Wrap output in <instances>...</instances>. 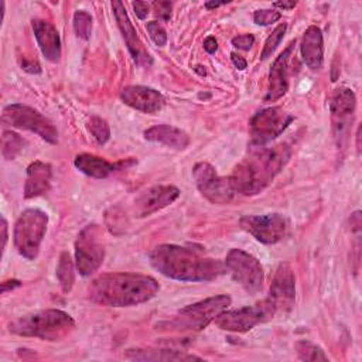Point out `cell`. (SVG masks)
Here are the masks:
<instances>
[{
    "mask_svg": "<svg viewBox=\"0 0 362 362\" xmlns=\"http://www.w3.org/2000/svg\"><path fill=\"white\" fill-rule=\"evenodd\" d=\"M148 260L163 276L178 281H209L226 272L223 262L189 246L158 245L148 252Z\"/></svg>",
    "mask_w": 362,
    "mask_h": 362,
    "instance_id": "1",
    "label": "cell"
},
{
    "mask_svg": "<svg viewBox=\"0 0 362 362\" xmlns=\"http://www.w3.org/2000/svg\"><path fill=\"white\" fill-rule=\"evenodd\" d=\"M290 158L287 144L274 147L252 146L243 160L233 168L229 181L235 192L256 195L262 192L283 170Z\"/></svg>",
    "mask_w": 362,
    "mask_h": 362,
    "instance_id": "2",
    "label": "cell"
},
{
    "mask_svg": "<svg viewBox=\"0 0 362 362\" xmlns=\"http://www.w3.org/2000/svg\"><path fill=\"white\" fill-rule=\"evenodd\" d=\"M156 279L137 273H106L88 287L90 301L106 307H132L153 298L158 291Z\"/></svg>",
    "mask_w": 362,
    "mask_h": 362,
    "instance_id": "3",
    "label": "cell"
},
{
    "mask_svg": "<svg viewBox=\"0 0 362 362\" xmlns=\"http://www.w3.org/2000/svg\"><path fill=\"white\" fill-rule=\"evenodd\" d=\"M75 328L74 318L62 310H42L23 315L8 325L10 332L45 341H61Z\"/></svg>",
    "mask_w": 362,
    "mask_h": 362,
    "instance_id": "4",
    "label": "cell"
},
{
    "mask_svg": "<svg viewBox=\"0 0 362 362\" xmlns=\"http://www.w3.org/2000/svg\"><path fill=\"white\" fill-rule=\"evenodd\" d=\"M48 215L35 208L25 209L16 221L13 239L17 252L27 260H34L45 236Z\"/></svg>",
    "mask_w": 362,
    "mask_h": 362,
    "instance_id": "5",
    "label": "cell"
},
{
    "mask_svg": "<svg viewBox=\"0 0 362 362\" xmlns=\"http://www.w3.org/2000/svg\"><path fill=\"white\" fill-rule=\"evenodd\" d=\"M230 305V297L226 294L214 296L181 308L170 322L174 329L201 331Z\"/></svg>",
    "mask_w": 362,
    "mask_h": 362,
    "instance_id": "6",
    "label": "cell"
},
{
    "mask_svg": "<svg viewBox=\"0 0 362 362\" xmlns=\"http://www.w3.org/2000/svg\"><path fill=\"white\" fill-rule=\"evenodd\" d=\"M105 243L99 225H86L75 240V266L81 276H90L102 264Z\"/></svg>",
    "mask_w": 362,
    "mask_h": 362,
    "instance_id": "7",
    "label": "cell"
},
{
    "mask_svg": "<svg viewBox=\"0 0 362 362\" xmlns=\"http://www.w3.org/2000/svg\"><path fill=\"white\" fill-rule=\"evenodd\" d=\"M1 120L11 127L33 132L51 144L58 141V130L55 126L45 116L27 105L13 103L6 106L3 109Z\"/></svg>",
    "mask_w": 362,
    "mask_h": 362,
    "instance_id": "8",
    "label": "cell"
},
{
    "mask_svg": "<svg viewBox=\"0 0 362 362\" xmlns=\"http://www.w3.org/2000/svg\"><path fill=\"white\" fill-rule=\"evenodd\" d=\"M225 267L249 294H256L263 287L264 273L259 260L242 249H230L225 257Z\"/></svg>",
    "mask_w": 362,
    "mask_h": 362,
    "instance_id": "9",
    "label": "cell"
},
{
    "mask_svg": "<svg viewBox=\"0 0 362 362\" xmlns=\"http://www.w3.org/2000/svg\"><path fill=\"white\" fill-rule=\"evenodd\" d=\"M356 106V98L352 89L338 88L334 90L329 99V112L332 119V132L338 148H345L351 126L354 120V112Z\"/></svg>",
    "mask_w": 362,
    "mask_h": 362,
    "instance_id": "10",
    "label": "cell"
},
{
    "mask_svg": "<svg viewBox=\"0 0 362 362\" xmlns=\"http://www.w3.org/2000/svg\"><path fill=\"white\" fill-rule=\"evenodd\" d=\"M276 314L273 305L264 300L255 305L242 307L238 310H229L221 313L215 318V324L218 328L230 331V332H246L252 329L255 325L264 322Z\"/></svg>",
    "mask_w": 362,
    "mask_h": 362,
    "instance_id": "11",
    "label": "cell"
},
{
    "mask_svg": "<svg viewBox=\"0 0 362 362\" xmlns=\"http://www.w3.org/2000/svg\"><path fill=\"white\" fill-rule=\"evenodd\" d=\"M293 116L279 106H272L259 110L250 120L249 129L252 136V146H264L293 122Z\"/></svg>",
    "mask_w": 362,
    "mask_h": 362,
    "instance_id": "12",
    "label": "cell"
},
{
    "mask_svg": "<svg viewBox=\"0 0 362 362\" xmlns=\"http://www.w3.org/2000/svg\"><path fill=\"white\" fill-rule=\"evenodd\" d=\"M192 177L199 192L212 204L225 205L233 198V188L229 178L216 174L215 168L205 161L197 163L192 168Z\"/></svg>",
    "mask_w": 362,
    "mask_h": 362,
    "instance_id": "13",
    "label": "cell"
},
{
    "mask_svg": "<svg viewBox=\"0 0 362 362\" xmlns=\"http://www.w3.org/2000/svg\"><path fill=\"white\" fill-rule=\"evenodd\" d=\"M239 225L243 230L264 245L280 242L286 236L288 226L287 219L281 214L246 215L240 218Z\"/></svg>",
    "mask_w": 362,
    "mask_h": 362,
    "instance_id": "14",
    "label": "cell"
},
{
    "mask_svg": "<svg viewBox=\"0 0 362 362\" xmlns=\"http://www.w3.org/2000/svg\"><path fill=\"white\" fill-rule=\"evenodd\" d=\"M112 10H113V16L116 18V23H117V27L122 33V37L126 42V47L133 58V61L140 65V66H144V68H148L151 64H153V58L151 55L148 54V51L146 49L143 41L140 40V37L137 35L127 13H126V8L123 6L122 1L119 0H115L112 1Z\"/></svg>",
    "mask_w": 362,
    "mask_h": 362,
    "instance_id": "15",
    "label": "cell"
},
{
    "mask_svg": "<svg viewBox=\"0 0 362 362\" xmlns=\"http://www.w3.org/2000/svg\"><path fill=\"white\" fill-rule=\"evenodd\" d=\"M296 298V277L293 273V269L287 263H280L272 286H270V293L269 297L266 298L273 308L277 311H288Z\"/></svg>",
    "mask_w": 362,
    "mask_h": 362,
    "instance_id": "16",
    "label": "cell"
},
{
    "mask_svg": "<svg viewBox=\"0 0 362 362\" xmlns=\"http://www.w3.org/2000/svg\"><path fill=\"white\" fill-rule=\"evenodd\" d=\"M180 197V189L174 185H154L141 192L133 205V212L137 218L148 216L170 204Z\"/></svg>",
    "mask_w": 362,
    "mask_h": 362,
    "instance_id": "17",
    "label": "cell"
},
{
    "mask_svg": "<svg viewBox=\"0 0 362 362\" xmlns=\"http://www.w3.org/2000/svg\"><path fill=\"white\" fill-rule=\"evenodd\" d=\"M120 98L127 106L150 115L161 110L165 103L164 96L158 90L143 85H130L123 88Z\"/></svg>",
    "mask_w": 362,
    "mask_h": 362,
    "instance_id": "18",
    "label": "cell"
},
{
    "mask_svg": "<svg viewBox=\"0 0 362 362\" xmlns=\"http://www.w3.org/2000/svg\"><path fill=\"white\" fill-rule=\"evenodd\" d=\"M294 49V41L287 45V48L274 59L270 74L269 85L264 96L266 102H276L286 95L288 89V59Z\"/></svg>",
    "mask_w": 362,
    "mask_h": 362,
    "instance_id": "19",
    "label": "cell"
},
{
    "mask_svg": "<svg viewBox=\"0 0 362 362\" xmlns=\"http://www.w3.org/2000/svg\"><path fill=\"white\" fill-rule=\"evenodd\" d=\"M33 31L37 40V44L42 55L51 61L57 62L61 58V38L57 28L45 20H34Z\"/></svg>",
    "mask_w": 362,
    "mask_h": 362,
    "instance_id": "20",
    "label": "cell"
},
{
    "mask_svg": "<svg viewBox=\"0 0 362 362\" xmlns=\"http://www.w3.org/2000/svg\"><path fill=\"white\" fill-rule=\"evenodd\" d=\"M301 57L304 64L315 71L320 69L324 61V40H322V33L320 27L317 25H310L301 40L300 45Z\"/></svg>",
    "mask_w": 362,
    "mask_h": 362,
    "instance_id": "21",
    "label": "cell"
},
{
    "mask_svg": "<svg viewBox=\"0 0 362 362\" xmlns=\"http://www.w3.org/2000/svg\"><path fill=\"white\" fill-rule=\"evenodd\" d=\"M144 139L148 141L164 144L174 150H184L189 144V136L174 126L170 124H156L144 132Z\"/></svg>",
    "mask_w": 362,
    "mask_h": 362,
    "instance_id": "22",
    "label": "cell"
},
{
    "mask_svg": "<svg viewBox=\"0 0 362 362\" xmlns=\"http://www.w3.org/2000/svg\"><path fill=\"white\" fill-rule=\"evenodd\" d=\"M52 170L51 165L42 161H34L27 167L24 184V198L38 197L49 189Z\"/></svg>",
    "mask_w": 362,
    "mask_h": 362,
    "instance_id": "23",
    "label": "cell"
},
{
    "mask_svg": "<svg viewBox=\"0 0 362 362\" xmlns=\"http://www.w3.org/2000/svg\"><path fill=\"white\" fill-rule=\"evenodd\" d=\"M74 164L81 173H83L89 177H93V178H99V180L109 177L112 173L119 170L122 165L126 167L124 163L113 164L102 157H98V156L89 154V153L78 154L74 160Z\"/></svg>",
    "mask_w": 362,
    "mask_h": 362,
    "instance_id": "24",
    "label": "cell"
},
{
    "mask_svg": "<svg viewBox=\"0 0 362 362\" xmlns=\"http://www.w3.org/2000/svg\"><path fill=\"white\" fill-rule=\"evenodd\" d=\"M124 358L130 361H201L199 356L174 349H127Z\"/></svg>",
    "mask_w": 362,
    "mask_h": 362,
    "instance_id": "25",
    "label": "cell"
},
{
    "mask_svg": "<svg viewBox=\"0 0 362 362\" xmlns=\"http://www.w3.org/2000/svg\"><path fill=\"white\" fill-rule=\"evenodd\" d=\"M75 267L68 252H62L57 266V277L64 293H69L75 281Z\"/></svg>",
    "mask_w": 362,
    "mask_h": 362,
    "instance_id": "26",
    "label": "cell"
},
{
    "mask_svg": "<svg viewBox=\"0 0 362 362\" xmlns=\"http://www.w3.org/2000/svg\"><path fill=\"white\" fill-rule=\"evenodd\" d=\"M25 141L14 132H4L1 136V154L6 160H13L23 150Z\"/></svg>",
    "mask_w": 362,
    "mask_h": 362,
    "instance_id": "27",
    "label": "cell"
},
{
    "mask_svg": "<svg viewBox=\"0 0 362 362\" xmlns=\"http://www.w3.org/2000/svg\"><path fill=\"white\" fill-rule=\"evenodd\" d=\"M296 351L298 358L303 361H328V356L324 354V351L308 341H298L296 344Z\"/></svg>",
    "mask_w": 362,
    "mask_h": 362,
    "instance_id": "28",
    "label": "cell"
},
{
    "mask_svg": "<svg viewBox=\"0 0 362 362\" xmlns=\"http://www.w3.org/2000/svg\"><path fill=\"white\" fill-rule=\"evenodd\" d=\"M286 30H287V24L286 23L279 24L273 30V33L264 41V45H263V49H262V54H260V59H266V58H269L274 52V49L280 44V41L283 40V37L286 34Z\"/></svg>",
    "mask_w": 362,
    "mask_h": 362,
    "instance_id": "29",
    "label": "cell"
},
{
    "mask_svg": "<svg viewBox=\"0 0 362 362\" xmlns=\"http://www.w3.org/2000/svg\"><path fill=\"white\" fill-rule=\"evenodd\" d=\"M88 127H89V132L92 133V136L95 137V140L99 144H105L109 140L110 129H109V124L105 119H102L99 116H92L89 119Z\"/></svg>",
    "mask_w": 362,
    "mask_h": 362,
    "instance_id": "30",
    "label": "cell"
},
{
    "mask_svg": "<svg viewBox=\"0 0 362 362\" xmlns=\"http://www.w3.org/2000/svg\"><path fill=\"white\" fill-rule=\"evenodd\" d=\"M74 30L75 34L82 38V40H88L90 37L92 33V17L89 13L79 10L74 14Z\"/></svg>",
    "mask_w": 362,
    "mask_h": 362,
    "instance_id": "31",
    "label": "cell"
},
{
    "mask_svg": "<svg viewBox=\"0 0 362 362\" xmlns=\"http://www.w3.org/2000/svg\"><path fill=\"white\" fill-rule=\"evenodd\" d=\"M281 18V13L274 8H262L253 13V21L259 25H269Z\"/></svg>",
    "mask_w": 362,
    "mask_h": 362,
    "instance_id": "32",
    "label": "cell"
},
{
    "mask_svg": "<svg viewBox=\"0 0 362 362\" xmlns=\"http://www.w3.org/2000/svg\"><path fill=\"white\" fill-rule=\"evenodd\" d=\"M147 33L150 35V38L153 40V42L158 47H164L167 42V33L164 30V27L158 23V21H148L146 24Z\"/></svg>",
    "mask_w": 362,
    "mask_h": 362,
    "instance_id": "33",
    "label": "cell"
},
{
    "mask_svg": "<svg viewBox=\"0 0 362 362\" xmlns=\"http://www.w3.org/2000/svg\"><path fill=\"white\" fill-rule=\"evenodd\" d=\"M153 11L154 14L161 18L163 21H168L171 17V8H173V3L170 1H153Z\"/></svg>",
    "mask_w": 362,
    "mask_h": 362,
    "instance_id": "34",
    "label": "cell"
},
{
    "mask_svg": "<svg viewBox=\"0 0 362 362\" xmlns=\"http://www.w3.org/2000/svg\"><path fill=\"white\" fill-rule=\"evenodd\" d=\"M253 44H255L253 34H243L232 38V45L243 51H249L253 47Z\"/></svg>",
    "mask_w": 362,
    "mask_h": 362,
    "instance_id": "35",
    "label": "cell"
},
{
    "mask_svg": "<svg viewBox=\"0 0 362 362\" xmlns=\"http://www.w3.org/2000/svg\"><path fill=\"white\" fill-rule=\"evenodd\" d=\"M133 8H134V13L136 16L140 18V20H144L147 16H148V10H150V6L144 1H133L132 3Z\"/></svg>",
    "mask_w": 362,
    "mask_h": 362,
    "instance_id": "36",
    "label": "cell"
},
{
    "mask_svg": "<svg viewBox=\"0 0 362 362\" xmlns=\"http://www.w3.org/2000/svg\"><path fill=\"white\" fill-rule=\"evenodd\" d=\"M21 68L25 71V72H30V74H40L41 72V66L37 61L34 59H25L23 58L21 59Z\"/></svg>",
    "mask_w": 362,
    "mask_h": 362,
    "instance_id": "37",
    "label": "cell"
},
{
    "mask_svg": "<svg viewBox=\"0 0 362 362\" xmlns=\"http://www.w3.org/2000/svg\"><path fill=\"white\" fill-rule=\"evenodd\" d=\"M351 229L354 232H356V235H359V230H361V225H362V221H361V211H355L352 215H351Z\"/></svg>",
    "mask_w": 362,
    "mask_h": 362,
    "instance_id": "38",
    "label": "cell"
},
{
    "mask_svg": "<svg viewBox=\"0 0 362 362\" xmlns=\"http://www.w3.org/2000/svg\"><path fill=\"white\" fill-rule=\"evenodd\" d=\"M204 49H205L208 54H215V52H216V49H218V42H216V40H215L212 35H209V37H206V38L204 40Z\"/></svg>",
    "mask_w": 362,
    "mask_h": 362,
    "instance_id": "39",
    "label": "cell"
},
{
    "mask_svg": "<svg viewBox=\"0 0 362 362\" xmlns=\"http://www.w3.org/2000/svg\"><path fill=\"white\" fill-rule=\"evenodd\" d=\"M230 59H232V62H233V65L238 68V69H245L246 68V59L243 58V57H240L239 54H236V52H232L230 54Z\"/></svg>",
    "mask_w": 362,
    "mask_h": 362,
    "instance_id": "40",
    "label": "cell"
},
{
    "mask_svg": "<svg viewBox=\"0 0 362 362\" xmlns=\"http://www.w3.org/2000/svg\"><path fill=\"white\" fill-rule=\"evenodd\" d=\"M7 222L4 218H1V250H4L7 243Z\"/></svg>",
    "mask_w": 362,
    "mask_h": 362,
    "instance_id": "41",
    "label": "cell"
},
{
    "mask_svg": "<svg viewBox=\"0 0 362 362\" xmlns=\"http://www.w3.org/2000/svg\"><path fill=\"white\" fill-rule=\"evenodd\" d=\"M20 286V281L18 280H8V281H3L1 283V291L6 293L8 290H13L14 287H18Z\"/></svg>",
    "mask_w": 362,
    "mask_h": 362,
    "instance_id": "42",
    "label": "cell"
},
{
    "mask_svg": "<svg viewBox=\"0 0 362 362\" xmlns=\"http://www.w3.org/2000/svg\"><path fill=\"white\" fill-rule=\"evenodd\" d=\"M296 1H276L273 3L274 7H279V8H283V10H291L296 7Z\"/></svg>",
    "mask_w": 362,
    "mask_h": 362,
    "instance_id": "43",
    "label": "cell"
},
{
    "mask_svg": "<svg viewBox=\"0 0 362 362\" xmlns=\"http://www.w3.org/2000/svg\"><path fill=\"white\" fill-rule=\"evenodd\" d=\"M223 4H226V1H206V3H205V7L211 10V8L221 7V6H223Z\"/></svg>",
    "mask_w": 362,
    "mask_h": 362,
    "instance_id": "44",
    "label": "cell"
},
{
    "mask_svg": "<svg viewBox=\"0 0 362 362\" xmlns=\"http://www.w3.org/2000/svg\"><path fill=\"white\" fill-rule=\"evenodd\" d=\"M356 150L358 153L361 151V126H358V130H356Z\"/></svg>",
    "mask_w": 362,
    "mask_h": 362,
    "instance_id": "45",
    "label": "cell"
},
{
    "mask_svg": "<svg viewBox=\"0 0 362 362\" xmlns=\"http://www.w3.org/2000/svg\"><path fill=\"white\" fill-rule=\"evenodd\" d=\"M201 68H202L201 65H197L194 69H195V71H197L199 75H205V69H201Z\"/></svg>",
    "mask_w": 362,
    "mask_h": 362,
    "instance_id": "46",
    "label": "cell"
}]
</instances>
